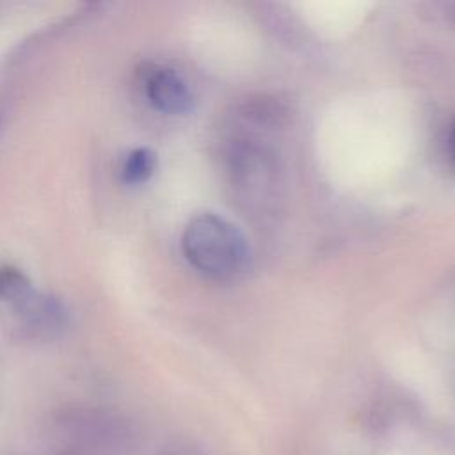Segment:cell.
Instances as JSON below:
<instances>
[{
  "label": "cell",
  "instance_id": "cell-4",
  "mask_svg": "<svg viewBox=\"0 0 455 455\" xmlns=\"http://www.w3.org/2000/svg\"><path fill=\"white\" fill-rule=\"evenodd\" d=\"M156 169V155L149 148L132 149L121 164V178L124 183L139 185L148 181Z\"/></svg>",
  "mask_w": 455,
  "mask_h": 455
},
{
  "label": "cell",
  "instance_id": "cell-2",
  "mask_svg": "<svg viewBox=\"0 0 455 455\" xmlns=\"http://www.w3.org/2000/svg\"><path fill=\"white\" fill-rule=\"evenodd\" d=\"M0 302L32 331H57L66 323L68 311L64 304L41 293L27 274L11 265L0 267Z\"/></svg>",
  "mask_w": 455,
  "mask_h": 455
},
{
  "label": "cell",
  "instance_id": "cell-1",
  "mask_svg": "<svg viewBox=\"0 0 455 455\" xmlns=\"http://www.w3.org/2000/svg\"><path fill=\"white\" fill-rule=\"evenodd\" d=\"M181 249L194 268L217 281L235 279L249 263L245 236L235 224L215 213H199L187 222Z\"/></svg>",
  "mask_w": 455,
  "mask_h": 455
},
{
  "label": "cell",
  "instance_id": "cell-3",
  "mask_svg": "<svg viewBox=\"0 0 455 455\" xmlns=\"http://www.w3.org/2000/svg\"><path fill=\"white\" fill-rule=\"evenodd\" d=\"M142 87L153 108L164 114H185L192 108V92L183 76L165 66L149 64L142 71Z\"/></svg>",
  "mask_w": 455,
  "mask_h": 455
},
{
  "label": "cell",
  "instance_id": "cell-5",
  "mask_svg": "<svg viewBox=\"0 0 455 455\" xmlns=\"http://www.w3.org/2000/svg\"><path fill=\"white\" fill-rule=\"evenodd\" d=\"M451 151H453V162H455V126L451 132Z\"/></svg>",
  "mask_w": 455,
  "mask_h": 455
}]
</instances>
